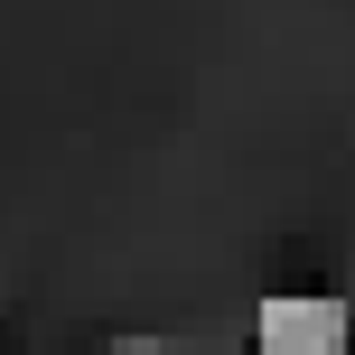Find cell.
<instances>
[{"label":"cell","mask_w":355,"mask_h":355,"mask_svg":"<svg viewBox=\"0 0 355 355\" xmlns=\"http://www.w3.org/2000/svg\"><path fill=\"white\" fill-rule=\"evenodd\" d=\"M252 355H346V300H262Z\"/></svg>","instance_id":"1"}]
</instances>
